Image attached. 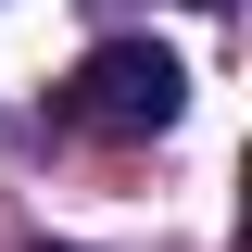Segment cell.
Segmentation results:
<instances>
[{
	"instance_id": "cell-1",
	"label": "cell",
	"mask_w": 252,
	"mask_h": 252,
	"mask_svg": "<svg viewBox=\"0 0 252 252\" xmlns=\"http://www.w3.org/2000/svg\"><path fill=\"white\" fill-rule=\"evenodd\" d=\"M177 114H189V63L164 51V38H101V51L51 89L63 139H164Z\"/></svg>"
},
{
	"instance_id": "cell-3",
	"label": "cell",
	"mask_w": 252,
	"mask_h": 252,
	"mask_svg": "<svg viewBox=\"0 0 252 252\" xmlns=\"http://www.w3.org/2000/svg\"><path fill=\"white\" fill-rule=\"evenodd\" d=\"M51 252H63V240H51Z\"/></svg>"
},
{
	"instance_id": "cell-2",
	"label": "cell",
	"mask_w": 252,
	"mask_h": 252,
	"mask_svg": "<svg viewBox=\"0 0 252 252\" xmlns=\"http://www.w3.org/2000/svg\"><path fill=\"white\" fill-rule=\"evenodd\" d=\"M189 13H227V0H189Z\"/></svg>"
}]
</instances>
